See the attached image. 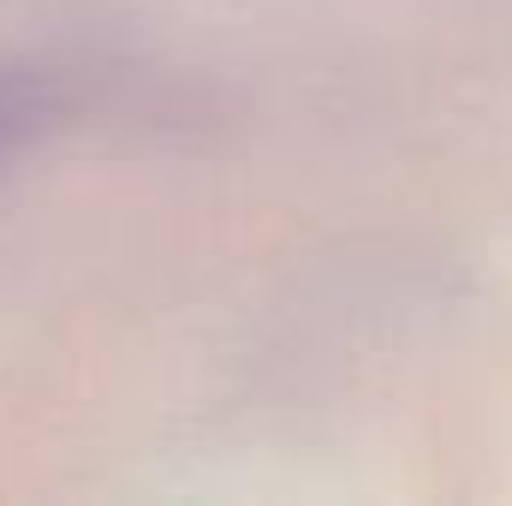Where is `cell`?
<instances>
[{"mask_svg": "<svg viewBox=\"0 0 512 506\" xmlns=\"http://www.w3.org/2000/svg\"><path fill=\"white\" fill-rule=\"evenodd\" d=\"M36 114H42V102H36L24 84L0 78V155H6V149H12L30 126H36Z\"/></svg>", "mask_w": 512, "mask_h": 506, "instance_id": "1", "label": "cell"}]
</instances>
